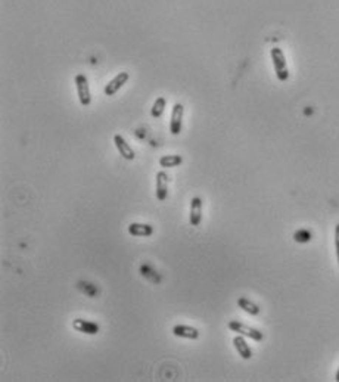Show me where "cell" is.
<instances>
[{
  "label": "cell",
  "mask_w": 339,
  "mask_h": 382,
  "mask_svg": "<svg viewBox=\"0 0 339 382\" xmlns=\"http://www.w3.org/2000/svg\"><path fill=\"white\" fill-rule=\"evenodd\" d=\"M191 226H199L202 221V198L193 196L191 201V214H189Z\"/></svg>",
  "instance_id": "9c48e42d"
},
{
  "label": "cell",
  "mask_w": 339,
  "mask_h": 382,
  "mask_svg": "<svg viewBox=\"0 0 339 382\" xmlns=\"http://www.w3.org/2000/svg\"><path fill=\"white\" fill-rule=\"evenodd\" d=\"M335 248H336V257H338V264H339V224L335 227Z\"/></svg>",
  "instance_id": "e0dca14e"
},
{
  "label": "cell",
  "mask_w": 339,
  "mask_h": 382,
  "mask_svg": "<svg viewBox=\"0 0 339 382\" xmlns=\"http://www.w3.org/2000/svg\"><path fill=\"white\" fill-rule=\"evenodd\" d=\"M237 305H239V307H240L243 312L252 315V316L260 315V307H258V305L254 304L251 299H248V298H245V297H240V298L237 299Z\"/></svg>",
  "instance_id": "4fadbf2b"
},
{
  "label": "cell",
  "mask_w": 339,
  "mask_h": 382,
  "mask_svg": "<svg viewBox=\"0 0 339 382\" xmlns=\"http://www.w3.org/2000/svg\"><path fill=\"white\" fill-rule=\"evenodd\" d=\"M75 87H77L80 104L83 106H89L92 104V95H90V87H89V82H87L86 75L84 74L75 75Z\"/></svg>",
  "instance_id": "7a4b0ae2"
},
{
  "label": "cell",
  "mask_w": 339,
  "mask_h": 382,
  "mask_svg": "<svg viewBox=\"0 0 339 382\" xmlns=\"http://www.w3.org/2000/svg\"><path fill=\"white\" fill-rule=\"evenodd\" d=\"M335 379H336V381L339 382V369H338V372H336V376H335Z\"/></svg>",
  "instance_id": "ac0fdd59"
},
{
  "label": "cell",
  "mask_w": 339,
  "mask_h": 382,
  "mask_svg": "<svg viewBox=\"0 0 339 382\" xmlns=\"http://www.w3.org/2000/svg\"><path fill=\"white\" fill-rule=\"evenodd\" d=\"M311 238H313L311 232L305 231V229H302V231H298V232L294 233V239H295V242H299V244H305V242L311 241Z\"/></svg>",
  "instance_id": "2e32d148"
},
{
  "label": "cell",
  "mask_w": 339,
  "mask_h": 382,
  "mask_svg": "<svg viewBox=\"0 0 339 382\" xmlns=\"http://www.w3.org/2000/svg\"><path fill=\"white\" fill-rule=\"evenodd\" d=\"M128 79H130V75H128V72H126V71L117 74L115 77L105 86V95H106V96H114V95L128 82Z\"/></svg>",
  "instance_id": "5b68a950"
},
{
  "label": "cell",
  "mask_w": 339,
  "mask_h": 382,
  "mask_svg": "<svg viewBox=\"0 0 339 382\" xmlns=\"http://www.w3.org/2000/svg\"><path fill=\"white\" fill-rule=\"evenodd\" d=\"M270 55H272V61H273V66H275V71H276L277 79H279L280 82H286V80L289 79V71H288V66H286L285 53L282 52V49L273 47V49L270 50Z\"/></svg>",
  "instance_id": "6da1fadb"
},
{
  "label": "cell",
  "mask_w": 339,
  "mask_h": 382,
  "mask_svg": "<svg viewBox=\"0 0 339 382\" xmlns=\"http://www.w3.org/2000/svg\"><path fill=\"white\" fill-rule=\"evenodd\" d=\"M233 345L237 351V354L243 359V360H249L252 357V350L248 345V342L245 341L243 335H237L233 338Z\"/></svg>",
  "instance_id": "7c38bea8"
},
{
  "label": "cell",
  "mask_w": 339,
  "mask_h": 382,
  "mask_svg": "<svg viewBox=\"0 0 339 382\" xmlns=\"http://www.w3.org/2000/svg\"><path fill=\"white\" fill-rule=\"evenodd\" d=\"M114 143H115L117 150L120 152V155H121L124 160H128V161L134 160V157H136L134 150L131 149V146L127 143V140H126L121 134H115V136H114Z\"/></svg>",
  "instance_id": "52a82bcc"
},
{
  "label": "cell",
  "mask_w": 339,
  "mask_h": 382,
  "mask_svg": "<svg viewBox=\"0 0 339 382\" xmlns=\"http://www.w3.org/2000/svg\"><path fill=\"white\" fill-rule=\"evenodd\" d=\"M155 193L158 201H165L168 196V176L165 171H158L156 173V180H155Z\"/></svg>",
  "instance_id": "8992f818"
},
{
  "label": "cell",
  "mask_w": 339,
  "mask_h": 382,
  "mask_svg": "<svg viewBox=\"0 0 339 382\" xmlns=\"http://www.w3.org/2000/svg\"><path fill=\"white\" fill-rule=\"evenodd\" d=\"M165 106H167V99H165L164 96L156 98L155 102H153V105H152V111H150L152 117H153V118H161L162 114H164V111H165Z\"/></svg>",
  "instance_id": "9a60e30c"
},
{
  "label": "cell",
  "mask_w": 339,
  "mask_h": 382,
  "mask_svg": "<svg viewBox=\"0 0 339 382\" xmlns=\"http://www.w3.org/2000/svg\"><path fill=\"white\" fill-rule=\"evenodd\" d=\"M183 114H185V108L182 104H174L173 111H171V120H170V133L177 136L182 131V126H183Z\"/></svg>",
  "instance_id": "277c9868"
},
{
  "label": "cell",
  "mask_w": 339,
  "mask_h": 382,
  "mask_svg": "<svg viewBox=\"0 0 339 382\" xmlns=\"http://www.w3.org/2000/svg\"><path fill=\"white\" fill-rule=\"evenodd\" d=\"M183 163V158L180 155H162L159 158V166L164 169H174L179 167Z\"/></svg>",
  "instance_id": "5bb4252c"
},
{
  "label": "cell",
  "mask_w": 339,
  "mask_h": 382,
  "mask_svg": "<svg viewBox=\"0 0 339 382\" xmlns=\"http://www.w3.org/2000/svg\"><path fill=\"white\" fill-rule=\"evenodd\" d=\"M72 328L77 332L86 334V335H96L99 332V325L90 320H84V319H75L72 320Z\"/></svg>",
  "instance_id": "ba28073f"
},
{
  "label": "cell",
  "mask_w": 339,
  "mask_h": 382,
  "mask_svg": "<svg viewBox=\"0 0 339 382\" xmlns=\"http://www.w3.org/2000/svg\"><path fill=\"white\" fill-rule=\"evenodd\" d=\"M174 337L179 338H186V340H198L199 338V331L193 326L189 325H176L173 328Z\"/></svg>",
  "instance_id": "8fae6325"
},
{
  "label": "cell",
  "mask_w": 339,
  "mask_h": 382,
  "mask_svg": "<svg viewBox=\"0 0 339 382\" xmlns=\"http://www.w3.org/2000/svg\"><path fill=\"white\" fill-rule=\"evenodd\" d=\"M227 326H229L230 331L237 332L239 335L248 337V338L254 340V341H257V342L263 341V338H264L263 332H260L258 329H254V328H251V326H248V325H245V323H242V322H239V320H230Z\"/></svg>",
  "instance_id": "3957f363"
},
{
  "label": "cell",
  "mask_w": 339,
  "mask_h": 382,
  "mask_svg": "<svg viewBox=\"0 0 339 382\" xmlns=\"http://www.w3.org/2000/svg\"><path fill=\"white\" fill-rule=\"evenodd\" d=\"M128 233L137 238H148L153 233V227L145 223H131L128 226Z\"/></svg>",
  "instance_id": "30bf717a"
}]
</instances>
